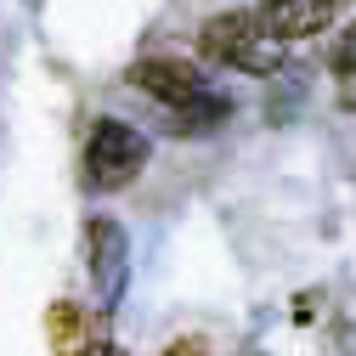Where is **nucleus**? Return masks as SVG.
I'll use <instances>...</instances> for the list:
<instances>
[{"label": "nucleus", "instance_id": "nucleus-1", "mask_svg": "<svg viewBox=\"0 0 356 356\" xmlns=\"http://www.w3.org/2000/svg\"><path fill=\"white\" fill-rule=\"evenodd\" d=\"M198 51L220 68H243V74H277L283 68V46L266 40V29L254 23V12H220L198 29Z\"/></svg>", "mask_w": 356, "mask_h": 356}, {"label": "nucleus", "instance_id": "nucleus-2", "mask_svg": "<svg viewBox=\"0 0 356 356\" xmlns=\"http://www.w3.org/2000/svg\"><path fill=\"white\" fill-rule=\"evenodd\" d=\"M147 170V136L119 119H97L85 136V181L97 193H119Z\"/></svg>", "mask_w": 356, "mask_h": 356}, {"label": "nucleus", "instance_id": "nucleus-3", "mask_svg": "<svg viewBox=\"0 0 356 356\" xmlns=\"http://www.w3.org/2000/svg\"><path fill=\"white\" fill-rule=\"evenodd\" d=\"M345 0H260L254 23L266 29V40H277V46H289V40H311L323 34L334 17H339Z\"/></svg>", "mask_w": 356, "mask_h": 356}, {"label": "nucleus", "instance_id": "nucleus-4", "mask_svg": "<svg viewBox=\"0 0 356 356\" xmlns=\"http://www.w3.org/2000/svg\"><path fill=\"white\" fill-rule=\"evenodd\" d=\"M130 85L147 91L153 102H164L170 113L187 108V102H198V97H209V79H204L198 68H187V63H175V57H147V63H136V68H130Z\"/></svg>", "mask_w": 356, "mask_h": 356}, {"label": "nucleus", "instance_id": "nucleus-5", "mask_svg": "<svg viewBox=\"0 0 356 356\" xmlns=\"http://www.w3.org/2000/svg\"><path fill=\"white\" fill-rule=\"evenodd\" d=\"M85 266H91V283H97L102 305H113L124 289V232L113 220H91L85 227Z\"/></svg>", "mask_w": 356, "mask_h": 356}, {"label": "nucleus", "instance_id": "nucleus-6", "mask_svg": "<svg viewBox=\"0 0 356 356\" xmlns=\"http://www.w3.org/2000/svg\"><path fill=\"white\" fill-rule=\"evenodd\" d=\"M339 74H356V23L339 34V46H334V79Z\"/></svg>", "mask_w": 356, "mask_h": 356}, {"label": "nucleus", "instance_id": "nucleus-7", "mask_svg": "<svg viewBox=\"0 0 356 356\" xmlns=\"http://www.w3.org/2000/svg\"><path fill=\"white\" fill-rule=\"evenodd\" d=\"M334 91H339V108L356 113V74H339V79H334Z\"/></svg>", "mask_w": 356, "mask_h": 356}, {"label": "nucleus", "instance_id": "nucleus-8", "mask_svg": "<svg viewBox=\"0 0 356 356\" xmlns=\"http://www.w3.org/2000/svg\"><path fill=\"white\" fill-rule=\"evenodd\" d=\"M159 356H209V345H204V339H175V345H164Z\"/></svg>", "mask_w": 356, "mask_h": 356}, {"label": "nucleus", "instance_id": "nucleus-9", "mask_svg": "<svg viewBox=\"0 0 356 356\" xmlns=\"http://www.w3.org/2000/svg\"><path fill=\"white\" fill-rule=\"evenodd\" d=\"M79 356H124V350H119V345H102V339H91V345H85Z\"/></svg>", "mask_w": 356, "mask_h": 356}]
</instances>
